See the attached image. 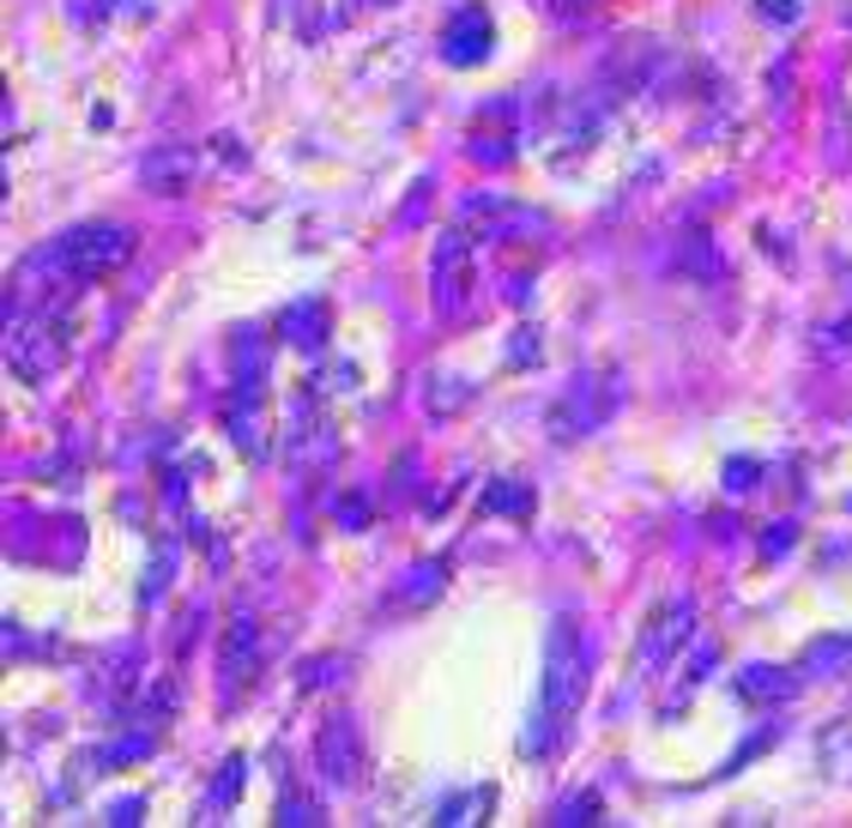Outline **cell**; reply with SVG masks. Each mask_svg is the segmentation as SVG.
Masks as SVG:
<instances>
[{"instance_id": "cell-1", "label": "cell", "mask_w": 852, "mask_h": 828, "mask_svg": "<svg viewBox=\"0 0 852 828\" xmlns=\"http://www.w3.org/2000/svg\"><path fill=\"white\" fill-rule=\"evenodd\" d=\"M580 690H587V647H580V629L575 623H557L550 636V653H545V702H538V732H533V750L538 744H557L568 732L580 708Z\"/></svg>"}]
</instances>
